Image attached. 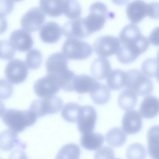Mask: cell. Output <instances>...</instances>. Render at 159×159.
Returning a JSON list of instances; mask_svg holds the SVG:
<instances>
[{"mask_svg": "<svg viewBox=\"0 0 159 159\" xmlns=\"http://www.w3.org/2000/svg\"><path fill=\"white\" fill-rule=\"evenodd\" d=\"M120 44L117 37L112 35H104L95 40L93 49L98 55L106 58L117 53Z\"/></svg>", "mask_w": 159, "mask_h": 159, "instance_id": "10", "label": "cell"}, {"mask_svg": "<svg viewBox=\"0 0 159 159\" xmlns=\"http://www.w3.org/2000/svg\"><path fill=\"white\" fill-rule=\"evenodd\" d=\"M26 63L19 59H13L7 64L5 68V77L10 84H16L24 82L28 74Z\"/></svg>", "mask_w": 159, "mask_h": 159, "instance_id": "8", "label": "cell"}, {"mask_svg": "<svg viewBox=\"0 0 159 159\" xmlns=\"http://www.w3.org/2000/svg\"><path fill=\"white\" fill-rule=\"evenodd\" d=\"M126 72L119 69L111 70L107 78L106 82L108 87L113 90L121 89L125 86Z\"/></svg>", "mask_w": 159, "mask_h": 159, "instance_id": "24", "label": "cell"}, {"mask_svg": "<svg viewBox=\"0 0 159 159\" xmlns=\"http://www.w3.org/2000/svg\"><path fill=\"white\" fill-rule=\"evenodd\" d=\"M156 77H157V80L159 83V69H158Z\"/></svg>", "mask_w": 159, "mask_h": 159, "instance_id": "40", "label": "cell"}, {"mask_svg": "<svg viewBox=\"0 0 159 159\" xmlns=\"http://www.w3.org/2000/svg\"><path fill=\"white\" fill-rule=\"evenodd\" d=\"M62 51L68 59L83 60L90 56L93 52V48L90 45L85 41L69 38L63 44Z\"/></svg>", "mask_w": 159, "mask_h": 159, "instance_id": "4", "label": "cell"}, {"mask_svg": "<svg viewBox=\"0 0 159 159\" xmlns=\"http://www.w3.org/2000/svg\"><path fill=\"white\" fill-rule=\"evenodd\" d=\"M62 30L63 35L69 38H85L91 34L86 26L84 17L67 21L63 25Z\"/></svg>", "mask_w": 159, "mask_h": 159, "instance_id": "13", "label": "cell"}, {"mask_svg": "<svg viewBox=\"0 0 159 159\" xmlns=\"http://www.w3.org/2000/svg\"><path fill=\"white\" fill-rule=\"evenodd\" d=\"M63 103L61 98L53 96L34 100L31 103L29 109L38 118L59 112L62 107Z\"/></svg>", "mask_w": 159, "mask_h": 159, "instance_id": "6", "label": "cell"}, {"mask_svg": "<svg viewBox=\"0 0 159 159\" xmlns=\"http://www.w3.org/2000/svg\"><path fill=\"white\" fill-rule=\"evenodd\" d=\"M141 68L142 72L148 77H156L159 68V61L157 58H147L143 62Z\"/></svg>", "mask_w": 159, "mask_h": 159, "instance_id": "31", "label": "cell"}, {"mask_svg": "<svg viewBox=\"0 0 159 159\" xmlns=\"http://www.w3.org/2000/svg\"><path fill=\"white\" fill-rule=\"evenodd\" d=\"M60 26L55 22L49 21L42 26L39 31V36L43 42L53 43L57 41L61 35Z\"/></svg>", "mask_w": 159, "mask_h": 159, "instance_id": "17", "label": "cell"}, {"mask_svg": "<svg viewBox=\"0 0 159 159\" xmlns=\"http://www.w3.org/2000/svg\"><path fill=\"white\" fill-rule=\"evenodd\" d=\"M9 43L15 50L25 52L30 50L33 45V40L31 34L23 29L13 31L11 34Z\"/></svg>", "mask_w": 159, "mask_h": 159, "instance_id": "14", "label": "cell"}, {"mask_svg": "<svg viewBox=\"0 0 159 159\" xmlns=\"http://www.w3.org/2000/svg\"><path fill=\"white\" fill-rule=\"evenodd\" d=\"M1 58L6 60L13 58L15 53V50L7 40L0 41Z\"/></svg>", "mask_w": 159, "mask_h": 159, "instance_id": "35", "label": "cell"}, {"mask_svg": "<svg viewBox=\"0 0 159 159\" xmlns=\"http://www.w3.org/2000/svg\"><path fill=\"white\" fill-rule=\"evenodd\" d=\"M8 159H28V158L22 149H16L11 152Z\"/></svg>", "mask_w": 159, "mask_h": 159, "instance_id": "39", "label": "cell"}, {"mask_svg": "<svg viewBox=\"0 0 159 159\" xmlns=\"http://www.w3.org/2000/svg\"><path fill=\"white\" fill-rule=\"evenodd\" d=\"M109 60L105 57H98L92 62L90 71L94 79L101 80L107 78L111 71Z\"/></svg>", "mask_w": 159, "mask_h": 159, "instance_id": "19", "label": "cell"}, {"mask_svg": "<svg viewBox=\"0 0 159 159\" xmlns=\"http://www.w3.org/2000/svg\"><path fill=\"white\" fill-rule=\"evenodd\" d=\"M97 119V112L90 105L81 106L78 116L77 126L82 134L93 132Z\"/></svg>", "mask_w": 159, "mask_h": 159, "instance_id": "12", "label": "cell"}, {"mask_svg": "<svg viewBox=\"0 0 159 159\" xmlns=\"http://www.w3.org/2000/svg\"><path fill=\"white\" fill-rule=\"evenodd\" d=\"M157 59L159 61V49L158 50L157 52Z\"/></svg>", "mask_w": 159, "mask_h": 159, "instance_id": "41", "label": "cell"}, {"mask_svg": "<svg viewBox=\"0 0 159 159\" xmlns=\"http://www.w3.org/2000/svg\"><path fill=\"white\" fill-rule=\"evenodd\" d=\"M80 151V148L77 144H67L60 148L55 159H79Z\"/></svg>", "mask_w": 159, "mask_h": 159, "instance_id": "29", "label": "cell"}, {"mask_svg": "<svg viewBox=\"0 0 159 159\" xmlns=\"http://www.w3.org/2000/svg\"><path fill=\"white\" fill-rule=\"evenodd\" d=\"M33 88L36 95L41 98L55 96L61 89L57 79L48 74L36 80Z\"/></svg>", "mask_w": 159, "mask_h": 159, "instance_id": "9", "label": "cell"}, {"mask_svg": "<svg viewBox=\"0 0 159 159\" xmlns=\"http://www.w3.org/2000/svg\"><path fill=\"white\" fill-rule=\"evenodd\" d=\"M126 11L130 22L137 24L148 16V4L142 0L133 1L128 4Z\"/></svg>", "mask_w": 159, "mask_h": 159, "instance_id": "16", "label": "cell"}, {"mask_svg": "<svg viewBox=\"0 0 159 159\" xmlns=\"http://www.w3.org/2000/svg\"><path fill=\"white\" fill-rule=\"evenodd\" d=\"M127 135L122 129L115 127L110 129L106 135V140L110 146L117 148L123 145L125 142Z\"/></svg>", "mask_w": 159, "mask_h": 159, "instance_id": "26", "label": "cell"}, {"mask_svg": "<svg viewBox=\"0 0 159 159\" xmlns=\"http://www.w3.org/2000/svg\"><path fill=\"white\" fill-rule=\"evenodd\" d=\"M146 155L145 148L140 143H133L128 147L127 150V159H145Z\"/></svg>", "mask_w": 159, "mask_h": 159, "instance_id": "34", "label": "cell"}, {"mask_svg": "<svg viewBox=\"0 0 159 159\" xmlns=\"http://www.w3.org/2000/svg\"><path fill=\"white\" fill-rule=\"evenodd\" d=\"M68 60L61 52L54 53L49 56L46 62L47 74L55 77L59 81L70 71L68 67Z\"/></svg>", "mask_w": 159, "mask_h": 159, "instance_id": "7", "label": "cell"}, {"mask_svg": "<svg viewBox=\"0 0 159 159\" xmlns=\"http://www.w3.org/2000/svg\"><path fill=\"white\" fill-rule=\"evenodd\" d=\"M119 37L120 44L116 56L123 64L134 61L147 50L149 45L148 39L142 34L139 28L135 24H130L125 26Z\"/></svg>", "mask_w": 159, "mask_h": 159, "instance_id": "1", "label": "cell"}, {"mask_svg": "<svg viewBox=\"0 0 159 159\" xmlns=\"http://www.w3.org/2000/svg\"><path fill=\"white\" fill-rule=\"evenodd\" d=\"M148 40L152 44L159 46V26L152 30L149 35Z\"/></svg>", "mask_w": 159, "mask_h": 159, "instance_id": "38", "label": "cell"}, {"mask_svg": "<svg viewBox=\"0 0 159 159\" xmlns=\"http://www.w3.org/2000/svg\"><path fill=\"white\" fill-rule=\"evenodd\" d=\"M81 107L79 104L73 102L66 104L61 112L62 117L68 122L74 123L77 122Z\"/></svg>", "mask_w": 159, "mask_h": 159, "instance_id": "30", "label": "cell"}, {"mask_svg": "<svg viewBox=\"0 0 159 159\" xmlns=\"http://www.w3.org/2000/svg\"><path fill=\"white\" fill-rule=\"evenodd\" d=\"M126 89L134 93L137 95L147 96L153 89L152 81L140 70L130 69L126 72Z\"/></svg>", "mask_w": 159, "mask_h": 159, "instance_id": "3", "label": "cell"}, {"mask_svg": "<svg viewBox=\"0 0 159 159\" xmlns=\"http://www.w3.org/2000/svg\"><path fill=\"white\" fill-rule=\"evenodd\" d=\"M141 116L146 119H152L159 113V99L152 95L146 96L142 101L139 107Z\"/></svg>", "mask_w": 159, "mask_h": 159, "instance_id": "20", "label": "cell"}, {"mask_svg": "<svg viewBox=\"0 0 159 159\" xmlns=\"http://www.w3.org/2000/svg\"><path fill=\"white\" fill-rule=\"evenodd\" d=\"M42 55L38 49H32L27 53L25 62L28 67L31 70H36L41 66L42 61Z\"/></svg>", "mask_w": 159, "mask_h": 159, "instance_id": "33", "label": "cell"}, {"mask_svg": "<svg viewBox=\"0 0 159 159\" xmlns=\"http://www.w3.org/2000/svg\"><path fill=\"white\" fill-rule=\"evenodd\" d=\"M137 101V95L126 89L120 93L118 99V103L120 107L126 111L133 109L136 106Z\"/></svg>", "mask_w": 159, "mask_h": 159, "instance_id": "27", "label": "cell"}, {"mask_svg": "<svg viewBox=\"0 0 159 159\" xmlns=\"http://www.w3.org/2000/svg\"><path fill=\"white\" fill-rule=\"evenodd\" d=\"M108 14L107 7L104 3L98 2L91 5L89 14L84 17L86 26L90 34L102 29Z\"/></svg>", "mask_w": 159, "mask_h": 159, "instance_id": "5", "label": "cell"}, {"mask_svg": "<svg viewBox=\"0 0 159 159\" xmlns=\"http://www.w3.org/2000/svg\"><path fill=\"white\" fill-rule=\"evenodd\" d=\"M17 133L7 129L0 134V149L2 151H8L15 147L25 148L26 144L18 139Z\"/></svg>", "mask_w": 159, "mask_h": 159, "instance_id": "18", "label": "cell"}, {"mask_svg": "<svg viewBox=\"0 0 159 159\" xmlns=\"http://www.w3.org/2000/svg\"><path fill=\"white\" fill-rule=\"evenodd\" d=\"M98 84L95 79L87 75H76L74 82V90L80 94L90 93L96 88Z\"/></svg>", "mask_w": 159, "mask_h": 159, "instance_id": "21", "label": "cell"}, {"mask_svg": "<svg viewBox=\"0 0 159 159\" xmlns=\"http://www.w3.org/2000/svg\"><path fill=\"white\" fill-rule=\"evenodd\" d=\"M142 125V118L138 111L131 110L124 114L122 120V127L126 133L135 134L140 131Z\"/></svg>", "mask_w": 159, "mask_h": 159, "instance_id": "15", "label": "cell"}, {"mask_svg": "<svg viewBox=\"0 0 159 159\" xmlns=\"http://www.w3.org/2000/svg\"><path fill=\"white\" fill-rule=\"evenodd\" d=\"M90 96L94 104L103 105L110 100L111 92L109 88L106 85L99 83L96 88L90 93Z\"/></svg>", "mask_w": 159, "mask_h": 159, "instance_id": "28", "label": "cell"}, {"mask_svg": "<svg viewBox=\"0 0 159 159\" xmlns=\"http://www.w3.org/2000/svg\"><path fill=\"white\" fill-rule=\"evenodd\" d=\"M64 0L40 1V8L47 15L52 17L59 16L64 13Z\"/></svg>", "mask_w": 159, "mask_h": 159, "instance_id": "25", "label": "cell"}, {"mask_svg": "<svg viewBox=\"0 0 159 159\" xmlns=\"http://www.w3.org/2000/svg\"><path fill=\"white\" fill-rule=\"evenodd\" d=\"M45 18V15L41 8L33 7L29 10L22 17L21 26L27 31H37L43 25Z\"/></svg>", "mask_w": 159, "mask_h": 159, "instance_id": "11", "label": "cell"}, {"mask_svg": "<svg viewBox=\"0 0 159 159\" xmlns=\"http://www.w3.org/2000/svg\"><path fill=\"white\" fill-rule=\"evenodd\" d=\"M82 9L80 3L75 0H64V13L67 17L72 19L78 18Z\"/></svg>", "mask_w": 159, "mask_h": 159, "instance_id": "32", "label": "cell"}, {"mask_svg": "<svg viewBox=\"0 0 159 159\" xmlns=\"http://www.w3.org/2000/svg\"><path fill=\"white\" fill-rule=\"evenodd\" d=\"M1 118L5 125L18 133L33 125L37 118L30 110L3 108Z\"/></svg>", "mask_w": 159, "mask_h": 159, "instance_id": "2", "label": "cell"}, {"mask_svg": "<svg viewBox=\"0 0 159 159\" xmlns=\"http://www.w3.org/2000/svg\"></svg>", "mask_w": 159, "mask_h": 159, "instance_id": "43", "label": "cell"}, {"mask_svg": "<svg viewBox=\"0 0 159 159\" xmlns=\"http://www.w3.org/2000/svg\"><path fill=\"white\" fill-rule=\"evenodd\" d=\"M148 16L153 19H159V2H154L148 3Z\"/></svg>", "mask_w": 159, "mask_h": 159, "instance_id": "37", "label": "cell"}, {"mask_svg": "<svg viewBox=\"0 0 159 159\" xmlns=\"http://www.w3.org/2000/svg\"><path fill=\"white\" fill-rule=\"evenodd\" d=\"M147 138L149 155L152 159H159V125L150 128Z\"/></svg>", "mask_w": 159, "mask_h": 159, "instance_id": "23", "label": "cell"}, {"mask_svg": "<svg viewBox=\"0 0 159 159\" xmlns=\"http://www.w3.org/2000/svg\"><path fill=\"white\" fill-rule=\"evenodd\" d=\"M115 153L111 147L104 146L99 148L95 152L94 159H114Z\"/></svg>", "mask_w": 159, "mask_h": 159, "instance_id": "36", "label": "cell"}, {"mask_svg": "<svg viewBox=\"0 0 159 159\" xmlns=\"http://www.w3.org/2000/svg\"><path fill=\"white\" fill-rule=\"evenodd\" d=\"M104 141V138L102 134L91 132L82 134L80 143L82 147L86 150L94 151L100 148Z\"/></svg>", "mask_w": 159, "mask_h": 159, "instance_id": "22", "label": "cell"}, {"mask_svg": "<svg viewBox=\"0 0 159 159\" xmlns=\"http://www.w3.org/2000/svg\"><path fill=\"white\" fill-rule=\"evenodd\" d=\"M114 159H119V158H116V159H115V158H114Z\"/></svg>", "mask_w": 159, "mask_h": 159, "instance_id": "42", "label": "cell"}]
</instances>
